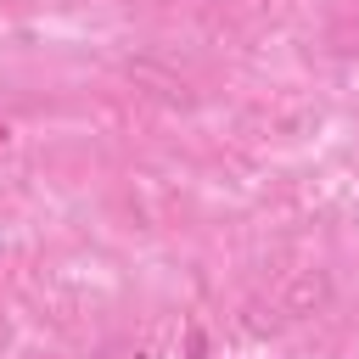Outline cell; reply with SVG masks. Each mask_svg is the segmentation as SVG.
I'll list each match as a JSON object with an SVG mask.
<instances>
[{
    "mask_svg": "<svg viewBox=\"0 0 359 359\" xmlns=\"http://www.w3.org/2000/svg\"><path fill=\"white\" fill-rule=\"evenodd\" d=\"M123 73L135 79V84H146L151 95H163V101H180V107H191L196 95H191V84L180 79V73H168V67H157L151 56H135V62H123Z\"/></svg>",
    "mask_w": 359,
    "mask_h": 359,
    "instance_id": "cell-2",
    "label": "cell"
},
{
    "mask_svg": "<svg viewBox=\"0 0 359 359\" xmlns=\"http://www.w3.org/2000/svg\"><path fill=\"white\" fill-rule=\"evenodd\" d=\"M325 303H331V275H325V269H297V275L286 280V292H280L286 320H309V314H320Z\"/></svg>",
    "mask_w": 359,
    "mask_h": 359,
    "instance_id": "cell-1",
    "label": "cell"
},
{
    "mask_svg": "<svg viewBox=\"0 0 359 359\" xmlns=\"http://www.w3.org/2000/svg\"><path fill=\"white\" fill-rule=\"evenodd\" d=\"M286 325V309L280 303H247L241 309V331H252V337H275Z\"/></svg>",
    "mask_w": 359,
    "mask_h": 359,
    "instance_id": "cell-3",
    "label": "cell"
}]
</instances>
